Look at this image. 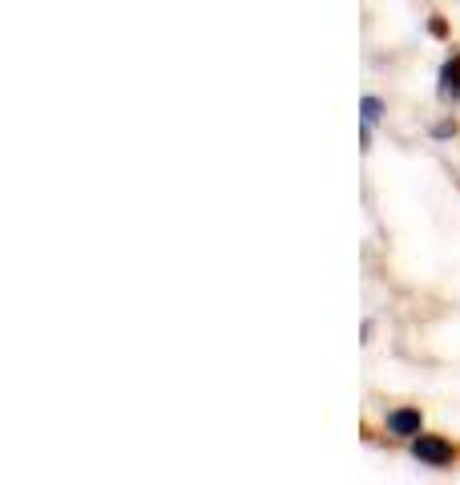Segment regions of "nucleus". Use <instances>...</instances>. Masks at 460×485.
<instances>
[{"label": "nucleus", "mask_w": 460, "mask_h": 485, "mask_svg": "<svg viewBox=\"0 0 460 485\" xmlns=\"http://www.w3.org/2000/svg\"><path fill=\"white\" fill-rule=\"evenodd\" d=\"M440 97H444V101H460V53L444 61V69H440Z\"/></svg>", "instance_id": "nucleus-3"}, {"label": "nucleus", "mask_w": 460, "mask_h": 485, "mask_svg": "<svg viewBox=\"0 0 460 485\" xmlns=\"http://www.w3.org/2000/svg\"><path fill=\"white\" fill-rule=\"evenodd\" d=\"M420 429H424L420 408H396V413H388V432L391 437H416Z\"/></svg>", "instance_id": "nucleus-2"}, {"label": "nucleus", "mask_w": 460, "mask_h": 485, "mask_svg": "<svg viewBox=\"0 0 460 485\" xmlns=\"http://www.w3.org/2000/svg\"><path fill=\"white\" fill-rule=\"evenodd\" d=\"M359 109H364V125H375L383 117V101H380V97H364Z\"/></svg>", "instance_id": "nucleus-4"}, {"label": "nucleus", "mask_w": 460, "mask_h": 485, "mask_svg": "<svg viewBox=\"0 0 460 485\" xmlns=\"http://www.w3.org/2000/svg\"><path fill=\"white\" fill-rule=\"evenodd\" d=\"M412 453H416L424 465H452V445L444 441V437H424V432H416V441H412Z\"/></svg>", "instance_id": "nucleus-1"}]
</instances>
